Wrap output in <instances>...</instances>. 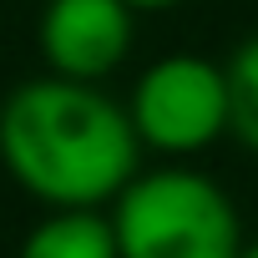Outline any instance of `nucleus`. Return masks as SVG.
Instances as JSON below:
<instances>
[{"instance_id": "nucleus-1", "label": "nucleus", "mask_w": 258, "mask_h": 258, "mask_svg": "<svg viewBox=\"0 0 258 258\" xmlns=\"http://www.w3.org/2000/svg\"><path fill=\"white\" fill-rule=\"evenodd\" d=\"M0 162L46 208H106L142 167V142L101 81L51 71L6 96Z\"/></svg>"}, {"instance_id": "nucleus-2", "label": "nucleus", "mask_w": 258, "mask_h": 258, "mask_svg": "<svg viewBox=\"0 0 258 258\" xmlns=\"http://www.w3.org/2000/svg\"><path fill=\"white\" fill-rule=\"evenodd\" d=\"M111 233L121 258H238L243 218L233 198L198 167L132 172L111 198Z\"/></svg>"}, {"instance_id": "nucleus-3", "label": "nucleus", "mask_w": 258, "mask_h": 258, "mask_svg": "<svg viewBox=\"0 0 258 258\" xmlns=\"http://www.w3.org/2000/svg\"><path fill=\"white\" fill-rule=\"evenodd\" d=\"M126 116L137 142L162 157L208 152L228 132V71L192 51L157 56L126 96Z\"/></svg>"}, {"instance_id": "nucleus-4", "label": "nucleus", "mask_w": 258, "mask_h": 258, "mask_svg": "<svg viewBox=\"0 0 258 258\" xmlns=\"http://www.w3.org/2000/svg\"><path fill=\"white\" fill-rule=\"evenodd\" d=\"M132 16L126 0H46L41 61L71 81H106L132 51Z\"/></svg>"}, {"instance_id": "nucleus-5", "label": "nucleus", "mask_w": 258, "mask_h": 258, "mask_svg": "<svg viewBox=\"0 0 258 258\" xmlns=\"http://www.w3.org/2000/svg\"><path fill=\"white\" fill-rule=\"evenodd\" d=\"M16 258H121L111 218L101 208H51L21 243Z\"/></svg>"}, {"instance_id": "nucleus-6", "label": "nucleus", "mask_w": 258, "mask_h": 258, "mask_svg": "<svg viewBox=\"0 0 258 258\" xmlns=\"http://www.w3.org/2000/svg\"><path fill=\"white\" fill-rule=\"evenodd\" d=\"M223 71H228V132L258 152V36H248Z\"/></svg>"}, {"instance_id": "nucleus-7", "label": "nucleus", "mask_w": 258, "mask_h": 258, "mask_svg": "<svg viewBox=\"0 0 258 258\" xmlns=\"http://www.w3.org/2000/svg\"><path fill=\"white\" fill-rule=\"evenodd\" d=\"M132 11H172V6H182V0H126Z\"/></svg>"}, {"instance_id": "nucleus-8", "label": "nucleus", "mask_w": 258, "mask_h": 258, "mask_svg": "<svg viewBox=\"0 0 258 258\" xmlns=\"http://www.w3.org/2000/svg\"><path fill=\"white\" fill-rule=\"evenodd\" d=\"M238 258H258V243H243V248H238Z\"/></svg>"}]
</instances>
